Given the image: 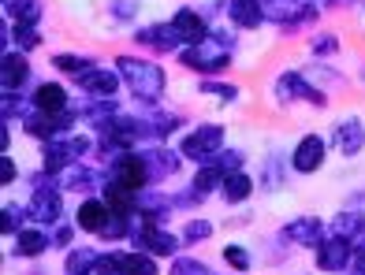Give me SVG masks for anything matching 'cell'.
Segmentation results:
<instances>
[{
    "label": "cell",
    "mask_w": 365,
    "mask_h": 275,
    "mask_svg": "<svg viewBox=\"0 0 365 275\" xmlns=\"http://www.w3.org/2000/svg\"><path fill=\"white\" fill-rule=\"evenodd\" d=\"M120 71L127 75L130 90L145 101H157L160 90H164V71L153 68V63H142V60H130V56H120Z\"/></svg>",
    "instance_id": "1"
},
{
    "label": "cell",
    "mask_w": 365,
    "mask_h": 275,
    "mask_svg": "<svg viewBox=\"0 0 365 275\" xmlns=\"http://www.w3.org/2000/svg\"><path fill=\"white\" fill-rule=\"evenodd\" d=\"M101 275H157V264L149 257H127V253H112L97 261Z\"/></svg>",
    "instance_id": "2"
},
{
    "label": "cell",
    "mask_w": 365,
    "mask_h": 275,
    "mask_svg": "<svg viewBox=\"0 0 365 275\" xmlns=\"http://www.w3.org/2000/svg\"><path fill=\"white\" fill-rule=\"evenodd\" d=\"M224 145V131L220 126H197L190 138H182V153L190 160H202V156H212Z\"/></svg>",
    "instance_id": "3"
},
{
    "label": "cell",
    "mask_w": 365,
    "mask_h": 275,
    "mask_svg": "<svg viewBox=\"0 0 365 275\" xmlns=\"http://www.w3.org/2000/svg\"><path fill=\"white\" fill-rule=\"evenodd\" d=\"M78 153H86V141H71V138L68 141H56V138H48L45 141V168H48V175L63 171Z\"/></svg>",
    "instance_id": "4"
},
{
    "label": "cell",
    "mask_w": 365,
    "mask_h": 275,
    "mask_svg": "<svg viewBox=\"0 0 365 275\" xmlns=\"http://www.w3.org/2000/svg\"><path fill=\"white\" fill-rule=\"evenodd\" d=\"M68 126H71V112L68 108H63V112H41V116L26 119V131L34 138H53L60 131H68Z\"/></svg>",
    "instance_id": "5"
},
{
    "label": "cell",
    "mask_w": 365,
    "mask_h": 275,
    "mask_svg": "<svg viewBox=\"0 0 365 275\" xmlns=\"http://www.w3.org/2000/svg\"><path fill=\"white\" fill-rule=\"evenodd\" d=\"M149 179V168L142 156H120L115 160V186H127V190H138L142 183Z\"/></svg>",
    "instance_id": "6"
},
{
    "label": "cell",
    "mask_w": 365,
    "mask_h": 275,
    "mask_svg": "<svg viewBox=\"0 0 365 275\" xmlns=\"http://www.w3.org/2000/svg\"><path fill=\"white\" fill-rule=\"evenodd\" d=\"M351 246H346V238H331V242H324V246H321V253H317V264L324 268V271H339L346 261H351Z\"/></svg>",
    "instance_id": "7"
},
{
    "label": "cell",
    "mask_w": 365,
    "mask_h": 275,
    "mask_svg": "<svg viewBox=\"0 0 365 275\" xmlns=\"http://www.w3.org/2000/svg\"><path fill=\"white\" fill-rule=\"evenodd\" d=\"M179 60L194 71H220L227 68V53H202V48H182Z\"/></svg>",
    "instance_id": "8"
},
{
    "label": "cell",
    "mask_w": 365,
    "mask_h": 275,
    "mask_svg": "<svg viewBox=\"0 0 365 275\" xmlns=\"http://www.w3.org/2000/svg\"><path fill=\"white\" fill-rule=\"evenodd\" d=\"M101 134L108 138V141H115V145H130L138 134H142V123H135V119H123V116H112L105 126H101Z\"/></svg>",
    "instance_id": "9"
},
{
    "label": "cell",
    "mask_w": 365,
    "mask_h": 275,
    "mask_svg": "<svg viewBox=\"0 0 365 275\" xmlns=\"http://www.w3.org/2000/svg\"><path fill=\"white\" fill-rule=\"evenodd\" d=\"M78 86L82 90H90V93H115V86H120V78L101 71V68H86V71H78Z\"/></svg>",
    "instance_id": "10"
},
{
    "label": "cell",
    "mask_w": 365,
    "mask_h": 275,
    "mask_svg": "<svg viewBox=\"0 0 365 275\" xmlns=\"http://www.w3.org/2000/svg\"><path fill=\"white\" fill-rule=\"evenodd\" d=\"M321 160H324V145H321V138H306V141L294 149V168H298V171L321 168Z\"/></svg>",
    "instance_id": "11"
},
{
    "label": "cell",
    "mask_w": 365,
    "mask_h": 275,
    "mask_svg": "<svg viewBox=\"0 0 365 275\" xmlns=\"http://www.w3.org/2000/svg\"><path fill=\"white\" fill-rule=\"evenodd\" d=\"M78 227L105 231V227H108V208H105L101 201H82V208H78Z\"/></svg>",
    "instance_id": "12"
},
{
    "label": "cell",
    "mask_w": 365,
    "mask_h": 275,
    "mask_svg": "<svg viewBox=\"0 0 365 275\" xmlns=\"http://www.w3.org/2000/svg\"><path fill=\"white\" fill-rule=\"evenodd\" d=\"M172 26L179 30V38H182V41H190V45H197V41L205 38V23L197 19L194 11H187V8H182V11L175 15V23H172Z\"/></svg>",
    "instance_id": "13"
},
{
    "label": "cell",
    "mask_w": 365,
    "mask_h": 275,
    "mask_svg": "<svg viewBox=\"0 0 365 275\" xmlns=\"http://www.w3.org/2000/svg\"><path fill=\"white\" fill-rule=\"evenodd\" d=\"M4 8L19 26H30V23H38V15H41V0H4Z\"/></svg>",
    "instance_id": "14"
},
{
    "label": "cell",
    "mask_w": 365,
    "mask_h": 275,
    "mask_svg": "<svg viewBox=\"0 0 365 275\" xmlns=\"http://www.w3.org/2000/svg\"><path fill=\"white\" fill-rule=\"evenodd\" d=\"M138 242H142L145 249H153V253H172V249H175V238L164 234V231H157L153 223H145V227L138 231Z\"/></svg>",
    "instance_id": "15"
},
{
    "label": "cell",
    "mask_w": 365,
    "mask_h": 275,
    "mask_svg": "<svg viewBox=\"0 0 365 275\" xmlns=\"http://www.w3.org/2000/svg\"><path fill=\"white\" fill-rule=\"evenodd\" d=\"M287 234L294 238V242H302V246H317L321 242V220H294L291 227H287Z\"/></svg>",
    "instance_id": "16"
},
{
    "label": "cell",
    "mask_w": 365,
    "mask_h": 275,
    "mask_svg": "<svg viewBox=\"0 0 365 275\" xmlns=\"http://www.w3.org/2000/svg\"><path fill=\"white\" fill-rule=\"evenodd\" d=\"M30 212H34L41 223H53L60 216V198H56L53 190H41L38 198H34V205H30Z\"/></svg>",
    "instance_id": "17"
},
{
    "label": "cell",
    "mask_w": 365,
    "mask_h": 275,
    "mask_svg": "<svg viewBox=\"0 0 365 275\" xmlns=\"http://www.w3.org/2000/svg\"><path fill=\"white\" fill-rule=\"evenodd\" d=\"M138 41H142V45H160V48H175L182 38H179L175 26H153V30H142Z\"/></svg>",
    "instance_id": "18"
},
{
    "label": "cell",
    "mask_w": 365,
    "mask_h": 275,
    "mask_svg": "<svg viewBox=\"0 0 365 275\" xmlns=\"http://www.w3.org/2000/svg\"><path fill=\"white\" fill-rule=\"evenodd\" d=\"M361 141H365V131H361V123H354V119L343 123L339 131H336V145H339L343 153H358Z\"/></svg>",
    "instance_id": "19"
},
{
    "label": "cell",
    "mask_w": 365,
    "mask_h": 275,
    "mask_svg": "<svg viewBox=\"0 0 365 275\" xmlns=\"http://www.w3.org/2000/svg\"><path fill=\"white\" fill-rule=\"evenodd\" d=\"M231 19L239 26H257L261 23V4L257 0H231Z\"/></svg>",
    "instance_id": "20"
},
{
    "label": "cell",
    "mask_w": 365,
    "mask_h": 275,
    "mask_svg": "<svg viewBox=\"0 0 365 275\" xmlns=\"http://www.w3.org/2000/svg\"><path fill=\"white\" fill-rule=\"evenodd\" d=\"M34 101L41 112H63L68 108V93H63V86H41Z\"/></svg>",
    "instance_id": "21"
},
{
    "label": "cell",
    "mask_w": 365,
    "mask_h": 275,
    "mask_svg": "<svg viewBox=\"0 0 365 275\" xmlns=\"http://www.w3.org/2000/svg\"><path fill=\"white\" fill-rule=\"evenodd\" d=\"M23 78H26V60L8 53V56H4V86H8V90H19Z\"/></svg>",
    "instance_id": "22"
},
{
    "label": "cell",
    "mask_w": 365,
    "mask_h": 275,
    "mask_svg": "<svg viewBox=\"0 0 365 275\" xmlns=\"http://www.w3.org/2000/svg\"><path fill=\"white\" fill-rule=\"evenodd\" d=\"M108 208H112V212H120V216H127L130 208H135V198H130V190L112 183V186H108Z\"/></svg>",
    "instance_id": "23"
},
{
    "label": "cell",
    "mask_w": 365,
    "mask_h": 275,
    "mask_svg": "<svg viewBox=\"0 0 365 275\" xmlns=\"http://www.w3.org/2000/svg\"><path fill=\"white\" fill-rule=\"evenodd\" d=\"M142 160H145L149 175H168V171H175V156H172V153H164V149H153V153L142 156Z\"/></svg>",
    "instance_id": "24"
},
{
    "label": "cell",
    "mask_w": 365,
    "mask_h": 275,
    "mask_svg": "<svg viewBox=\"0 0 365 275\" xmlns=\"http://www.w3.org/2000/svg\"><path fill=\"white\" fill-rule=\"evenodd\" d=\"M250 179H246V175H227V183H224V193H227V201H246V198H250Z\"/></svg>",
    "instance_id": "25"
},
{
    "label": "cell",
    "mask_w": 365,
    "mask_h": 275,
    "mask_svg": "<svg viewBox=\"0 0 365 275\" xmlns=\"http://www.w3.org/2000/svg\"><path fill=\"white\" fill-rule=\"evenodd\" d=\"M45 246H48V238L41 231H19V253L23 257H38Z\"/></svg>",
    "instance_id": "26"
},
{
    "label": "cell",
    "mask_w": 365,
    "mask_h": 275,
    "mask_svg": "<svg viewBox=\"0 0 365 275\" xmlns=\"http://www.w3.org/2000/svg\"><path fill=\"white\" fill-rule=\"evenodd\" d=\"M97 261H101L97 253H90V249H75V253L68 257V271H71V275H82V271L97 268Z\"/></svg>",
    "instance_id": "27"
},
{
    "label": "cell",
    "mask_w": 365,
    "mask_h": 275,
    "mask_svg": "<svg viewBox=\"0 0 365 275\" xmlns=\"http://www.w3.org/2000/svg\"><path fill=\"white\" fill-rule=\"evenodd\" d=\"M284 90H291V93H298V97H306V101H313V104H324V97L313 90V86L298 82V75H284Z\"/></svg>",
    "instance_id": "28"
},
{
    "label": "cell",
    "mask_w": 365,
    "mask_h": 275,
    "mask_svg": "<svg viewBox=\"0 0 365 275\" xmlns=\"http://www.w3.org/2000/svg\"><path fill=\"white\" fill-rule=\"evenodd\" d=\"M220 175H224V168L220 164H209L205 171H197V179H194V193H205V190H212L220 183Z\"/></svg>",
    "instance_id": "29"
},
{
    "label": "cell",
    "mask_w": 365,
    "mask_h": 275,
    "mask_svg": "<svg viewBox=\"0 0 365 275\" xmlns=\"http://www.w3.org/2000/svg\"><path fill=\"white\" fill-rule=\"evenodd\" d=\"M361 227H365V223H361V216H339V220H336V234H339V238L361 234Z\"/></svg>",
    "instance_id": "30"
},
{
    "label": "cell",
    "mask_w": 365,
    "mask_h": 275,
    "mask_svg": "<svg viewBox=\"0 0 365 275\" xmlns=\"http://www.w3.org/2000/svg\"><path fill=\"white\" fill-rule=\"evenodd\" d=\"M224 257H227L231 268H250V257H246V249H239V246H227Z\"/></svg>",
    "instance_id": "31"
},
{
    "label": "cell",
    "mask_w": 365,
    "mask_h": 275,
    "mask_svg": "<svg viewBox=\"0 0 365 275\" xmlns=\"http://www.w3.org/2000/svg\"><path fill=\"white\" fill-rule=\"evenodd\" d=\"M172 275H209V271H205V264H197V261H179L172 268Z\"/></svg>",
    "instance_id": "32"
},
{
    "label": "cell",
    "mask_w": 365,
    "mask_h": 275,
    "mask_svg": "<svg viewBox=\"0 0 365 275\" xmlns=\"http://www.w3.org/2000/svg\"><path fill=\"white\" fill-rule=\"evenodd\" d=\"M202 238H209V223L197 220V223H190V227H187V242H202Z\"/></svg>",
    "instance_id": "33"
},
{
    "label": "cell",
    "mask_w": 365,
    "mask_h": 275,
    "mask_svg": "<svg viewBox=\"0 0 365 275\" xmlns=\"http://www.w3.org/2000/svg\"><path fill=\"white\" fill-rule=\"evenodd\" d=\"M56 68L60 71H86V63H82L78 56H56Z\"/></svg>",
    "instance_id": "34"
},
{
    "label": "cell",
    "mask_w": 365,
    "mask_h": 275,
    "mask_svg": "<svg viewBox=\"0 0 365 275\" xmlns=\"http://www.w3.org/2000/svg\"><path fill=\"white\" fill-rule=\"evenodd\" d=\"M19 220H23L19 208H4V231H8V234H11V231H19Z\"/></svg>",
    "instance_id": "35"
},
{
    "label": "cell",
    "mask_w": 365,
    "mask_h": 275,
    "mask_svg": "<svg viewBox=\"0 0 365 275\" xmlns=\"http://www.w3.org/2000/svg\"><path fill=\"white\" fill-rule=\"evenodd\" d=\"M41 38L34 34V30H30V26H19V45H26V48H34Z\"/></svg>",
    "instance_id": "36"
},
{
    "label": "cell",
    "mask_w": 365,
    "mask_h": 275,
    "mask_svg": "<svg viewBox=\"0 0 365 275\" xmlns=\"http://www.w3.org/2000/svg\"><path fill=\"white\" fill-rule=\"evenodd\" d=\"M202 90H205V93H220V97H235V90L220 86V82H202Z\"/></svg>",
    "instance_id": "37"
},
{
    "label": "cell",
    "mask_w": 365,
    "mask_h": 275,
    "mask_svg": "<svg viewBox=\"0 0 365 275\" xmlns=\"http://www.w3.org/2000/svg\"><path fill=\"white\" fill-rule=\"evenodd\" d=\"M11 179H15V164L4 156V160H0V183H11Z\"/></svg>",
    "instance_id": "38"
},
{
    "label": "cell",
    "mask_w": 365,
    "mask_h": 275,
    "mask_svg": "<svg viewBox=\"0 0 365 275\" xmlns=\"http://www.w3.org/2000/svg\"><path fill=\"white\" fill-rule=\"evenodd\" d=\"M354 268H358V271L365 275V238L358 242V249H354Z\"/></svg>",
    "instance_id": "39"
},
{
    "label": "cell",
    "mask_w": 365,
    "mask_h": 275,
    "mask_svg": "<svg viewBox=\"0 0 365 275\" xmlns=\"http://www.w3.org/2000/svg\"><path fill=\"white\" fill-rule=\"evenodd\" d=\"M331 48H336V41H331V38H321V41H317V53H321V56L331 53Z\"/></svg>",
    "instance_id": "40"
},
{
    "label": "cell",
    "mask_w": 365,
    "mask_h": 275,
    "mask_svg": "<svg viewBox=\"0 0 365 275\" xmlns=\"http://www.w3.org/2000/svg\"><path fill=\"white\" fill-rule=\"evenodd\" d=\"M331 4H351V0H331Z\"/></svg>",
    "instance_id": "41"
}]
</instances>
